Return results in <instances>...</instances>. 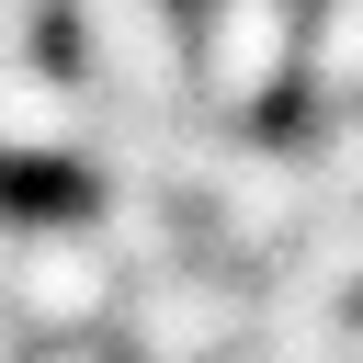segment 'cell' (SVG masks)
I'll return each instance as SVG.
<instances>
[{"label": "cell", "mask_w": 363, "mask_h": 363, "mask_svg": "<svg viewBox=\"0 0 363 363\" xmlns=\"http://www.w3.org/2000/svg\"><path fill=\"white\" fill-rule=\"evenodd\" d=\"M295 79H306L318 113H363V0H318V11H306Z\"/></svg>", "instance_id": "4"}, {"label": "cell", "mask_w": 363, "mask_h": 363, "mask_svg": "<svg viewBox=\"0 0 363 363\" xmlns=\"http://www.w3.org/2000/svg\"><path fill=\"white\" fill-rule=\"evenodd\" d=\"M79 147H91V102H79V79L68 68H0V159L11 170H79Z\"/></svg>", "instance_id": "3"}, {"label": "cell", "mask_w": 363, "mask_h": 363, "mask_svg": "<svg viewBox=\"0 0 363 363\" xmlns=\"http://www.w3.org/2000/svg\"><path fill=\"white\" fill-rule=\"evenodd\" d=\"M57 11H68V34H79V45H91V34H102V23H125V11H147V0H57Z\"/></svg>", "instance_id": "5"}, {"label": "cell", "mask_w": 363, "mask_h": 363, "mask_svg": "<svg viewBox=\"0 0 363 363\" xmlns=\"http://www.w3.org/2000/svg\"><path fill=\"white\" fill-rule=\"evenodd\" d=\"M34 340H113L125 318V272L102 250L91 216H23V250H11V295H0Z\"/></svg>", "instance_id": "1"}, {"label": "cell", "mask_w": 363, "mask_h": 363, "mask_svg": "<svg viewBox=\"0 0 363 363\" xmlns=\"http://www.w3.org/2000/svg\"><path fill=\"white\" fill-rule=\"evenodd\" d=\"M11 250H23V216L0 204V295H11Z\"/></svg>", "instance_id": "6"}, {"label": "cell", "mask_w": 363, "mask_h": 363, "mask_svg": "<svg viewBox=\"0 0 363 363\" xmlns=\"http://www.w3.org/2000/svg\"><path fill=\"white\" fill-rule=\"evenodd\" d=\"M295 45H306L295 0H193V113L250 125L295 79Z\"/></svg>", "instance_id": "2"}]
</instances>
